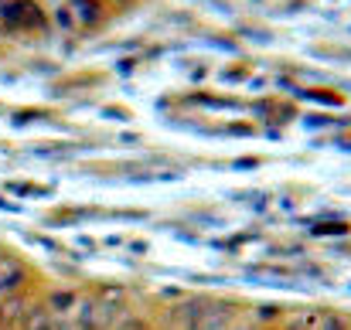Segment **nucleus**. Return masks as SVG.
I'll use <instances>...</instances> for the list:
<instances>
[{
	"instance_id": "nucleus-1",
	"label": "nucleus",
	"mask_w": 351,
	"mask_h": 330,
	"mask_svg": "<svg viewBox=\"0 0 351 330\" xmlns=\"http://www.w3.org/2000/svg\"><path fill=\"white\" fill-rule=\"evenodd\" d=\"M24 314H27V303H24L21 293L0 296V327H21Z\"/></svg>"
},
{
	"instance_id": "nucleus-2",
	"label": "nucleus",
	"mask_w": 351,
	"mask_h": 330,
	"mask_svg": "<svg viewBox=\"0 0 351 330\" xmlns=\"http://www.w3.org/2000/svg\"><path fill=\"white\" fill-rule=\"evenodd\" d=\"M21 330H65V327H62L58 317L48 314V310H27L24 320H21Z\"/></svg>"
},
{
	"instance_id": "nucleus-3",
	"label": "nucleus",
	"mask_w": 351,
	"mask_h": 330,
	"mask_svg": "<svg viewBox=\"0 0 351 330\" xmlns=\"http://www.w3.org/2000/svg\"><path fill=\"white\" fill-rule=\"evenodd\" d=\"M55 310H69V307H75V300H72V293H55Z\"/></svg>"
},
{
	"instance_id": "nucleus-4",
	"label": "nucleus",
	"mask_w": 351,
	"mask_h": 330,
	"mask_svg": "<svg viewBox=\"0 0 351 330\" xmlns=\"http://www.w3.org/2000/svg\"><path fill=\"white\" fill-rule=\"evenodd\" d=\"M117 330H147L140 320H123V324H117Z\"/></svg>"
}]
</instances>
